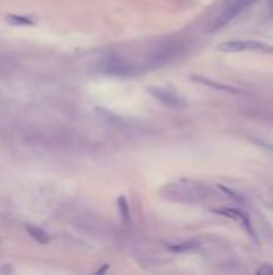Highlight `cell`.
Instances as JSON below:
<instances>
[{"label": "cell", "mask_w": 273, "mask_h": 275, "mask_svg": "<svg viewBox=\"0 0 273 275\" xmlns=\"http://www.w3.org/2000/svg\"><path fill=\"white\" fill-rule=\"evenodd\" d=\"M254 2V0H235V2H231L230 5L225 7V10L214 19V23L211 24L209 27V33H216L219 29H222L223 26H227L230 21H233L238 15H241L245 10Z\"/></svg>", "instance_id": "obj_1"}, {"label": "cell", "mask_w": 273, "mask_h": 275, "mask_svg": "<svg viewBox=\"0 0 273 275\" xmlns=\"http://www.w3.org/2000/svg\"><path fill=\"white\" fill-rule=\"evenodd\" d=\"M217 50L223 53H238V52H246V50L273 53V47L259 41H228V42H222L220 45H217Z\"/></svg>", "instance_id": "obj_2"}, {"label": "cell", "mask_w": 273, "mask_h": 275, "mask_svg": "<svg viewBox=\"0 0 273 275\" xmlns=\"http://www.w3.org/2000/svg\"><path fill=\"white\" fill-rule=\"evenodd\" d=\"M182 52V45L180 44H169V45H164L159 52H156L151 60H150V66L151 68H158V66H162L165 63L172 62L175 56Z\"/></svg>", "instance_id": "obj_3"}, {"label": "cell", "mask_w": 273, "mask_h": 275, "mask_svg": "<svg viewBox=\"0 0 273 275\" xmlns=\"http://www.w3.org/2000/svg\"><path fill=\"white\" fill-rule=\"evenodd\" d=\"M148 92L156 98V100H159L162 105L169 106V108H182L183 106L182 98L177 94H174L172 90L164 89V87H148Z\"/></svg>", "instance_id": "obj_4"}, {"label": "cell", "mask_w": 273, "mask_h": 275, "mask_svg": "<svg viewBox=\"0 0 273 275\" xmlns=\"http://www.w3.org/2000/svg\"><path fill=\"white\" fill-rule=\"evenodd\" d=\"M164 190H167L169 195L167 198L170 200H182V201H193L198 198V193H196V187H190V185H167Z\"/></svg>", "instance_id": "obj_5"}, {"label": "cell", "mask_w": 273, "mask_h": 275, "mask_svg": "<svg viewBox=\"0 0 273 275\" xmlns=\"http://www.w3.org/2000/svg\"><path fill=\"white\" fill-rule=\"evenodd\" d=\"M101 71L106 73V74H113V76H127V74L132 73V68L125 62H122L121 58L110 56L108 60L103 62Z\"/></svg>", "instance_id": "obj_6"}, {"label": "cell", "mask_w": 273, "mask_h": 275, "mask_svg": "<svg viewBox=\"0 0 273 275\" xmlns=\"http://www.w3.org/2000/svg\"><path fill=\"white\" fill-rule=\"evenodd\" d=\"M216 214H220V216H225L228 219H236L243 224V227H245L251 237H254V230L251 227V221H249V216L241 211V209H231V208H220V209H212Z\"/></svg>", "instance_id": "obj_7"}, {"label": "cell", "mask_w": 273, "mask_h": 275, "mask_svg": "<svg viewBox=\"0 0 273 275\" xmlns=\"http://www.w3.org/2000/svg\"><path fill=\"white\" fill-rule=\"evenodd\" d=\"M191 81L194 82H199L202 85H208V87H212V89L216 90H220V92H228V94H240L238 89H235V87H230V85H225V84H219L216 81H211V79H206V77L202 76H191Z\"/></svg>", "instance_id": "obj_8"}, {"label": "cell", "mask_w": 273, "mask_h": 275, "mask_svg": "<svg viewBox=\"0 0 273 275\" xmlns=\"http://www.w3.org/2000/svg\"><path fill=\"white\" fill-rule=\"evenodd\" d=\"M118 208H119V216H121L122 222L125 225H129L132 222V219H130V208L127 204V200H125V196H119L118 198Z\"/></svg>", "instance_id": "obj_9"}, {"label": "cell", "mask_w": 273, "mask_h": 275, "mask_svg": "<svg viewBox=\"0 0 273 275\" xmlns=\"http://www.w3.org/2000/svg\"><path fill=\"white\" fill-rule=\"evenodd\" d=\"M165 248L172 253H187V251H191L194 248H198V241H185V243H177V245H165Z\"/></svg>", "instance_id": "obj_10"}, {"label": "cell", "mask_w": 273, "mask_h": 275, "mask_svg": "<svg viewBox=\"0 0 273 275\" xmlns=\"http://www.w3.org/2000/svg\"><path fill=\"white\" fill-rule=\"evenodd\" d=\"M26 232H27L29 235H31V237H32L36 241L42 243V245H45V243L50 241V238H48V235H47L42 229L34 227V225H26Z\"/></svg>", "instance_id": "obj_11"}, {"label": "cell", "mask_w": 273, "mask_h": 275, "mask_svg": "<svg viewBox=\"0 0 273 275\" xmlns=\"http://www.w3.org/2000/svg\"><path fill=\"white\" fill-rule=\"evenodd\" d=\"M7 19H8L10 23H13V24H24V26H31V24H34L32 19H29V18H26V16H15V15H8V16H7Z\"/></svg>", "instance_id": "obj_12"}, {"label": "cell", "mask_w": 273, "mask_h": 275, "mask_svg": "<svg viewBox=\"0 0 273 275\" xmlns=\"http://www.w3.org/2000/svg\"><path fill=\"white\" fill-rule=\"evenodd\" d=\"M219 189L220 190H223V192H225V193H228L230 196H233V198H235L236 201H243V198H241V196L236 193V192H233V190H230V189H227V187H223V185H219Z\"/></svg>", "instance_id": "obj_13"}, {"label": "cell", "mask_w": 273, "mask_h": 275, "mask_svg": "<svg viewBox=\"0 0 273 275\" xmlns=\"http://www.w3.org/2000/svg\"><path fill=\"white\" fill-rule=\"evenodd\" d=\"M257 273H273V269L268 267V266H264V267L257 269Z\"/></svg>", "instance_id": "obj_14"}, {"label": "cell", "mask_w": 273, "mask_h": 275, "mask_svg": "<svg viewBox=\"0 0 273 275\" xmlns=\"http://www.w3.org/2000/svg\"><path fill=\"white\" fill-rule=\"evenodd\" d=\"M270 5H271V8H273V0H270Z\"/></svg>", "instance_id": "obj_15"}]
</instances>
